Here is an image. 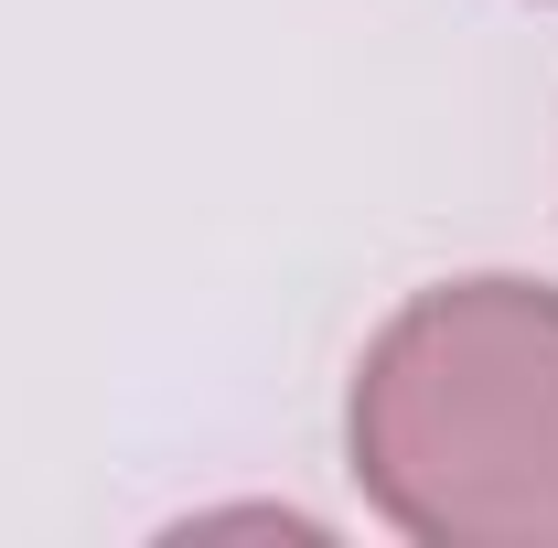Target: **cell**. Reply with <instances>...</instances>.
<instances>
[{
	"instance_id": "obj_1",
	"label": "cell",
	"mask_w": 558,
	"mask_h": 548,
	"mask_svg": "<svg viewBox=\"0 0 558 548\" xmlns=\"http://www.w3.org/2000/svg\"><path fill=\"white\" fill-rule=\"evenodd\" d=\"M354 484L418 548H558V290H418L354 366Z\"/></svg>"
}]
</instances>
